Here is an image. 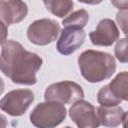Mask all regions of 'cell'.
Masks as SVG:
<instances>
[{
    "instance_id": "obj_14",
    "label": "cell",
    "mask_w": 128,
    "mask_h": 128,
    "mask_svg": "<svg viewBox=\"0 0 128 128\" xmlns=\"http://www.w3.org/2000/svg\"><path fill=\"white\" fill-rule=\"evenodd\" d=\"M89 20V14L85 9H79L77 11L72 12L62 20V24L64 27L66 26H77L80 28H84Z\"/></svg>"
},
{
    "instance_id": "obj_3",
    "label": "cell",
    "mask_w": 128,
    "mask_h": 128,
    "mask_svg": "<svg viewBox=\"0 0 128 128\" xmlns=\"http://www.w3.org/2000/svg\"><path fill=\"white\" fill-rule=\"evenodd\" d=\"M67 116L65 106L54 100L37 104L30 113V122L38 128H53L60 125Z\"/></svg>"
},
{
    "instance_id": "obj_7",
    "label": "cell",
    "mask_w": 128,
    "mask_h": 128,
    "mask_svg": "<svg viewBox=\"0 0 128 128\" xmlns=\"http://www.w3.org/2000/svg\"><path fill=\"white\" fill-rule=\"evenodd\" d=\"M84 98L82 87L73 81H60L50 84L44 93L45 100H54L62 104H72Z\"/></svg>"
},
{
    "instance_id": "obj_11",
    "label": "cell",
    "mask_w": 128,
    "mask_h": 128,
    "mask_svg": "<svg viewBox=\"0 0 128 128\" xmlns=\"http://www.w3.org/2000/svg\"><path fill=\"white\" fill-rule=\"evenodd\" d=\"M28 14V6L23 0H0V20L7 26L21 22Z\"/></svg>"
},
{
    "instance_id": "obj_16",
    "label": "cell",
    "mask_w": 128,
    "mask_h": 128,
    "mask_svg": "<svg viewBox=\"0 0 128 128\" xmlns=\"http://www.w3.org/2000/svg\"><path fill=\"white\" fill-rule=\"evenodd\" d=\"M116 20L120 25L123 33L127 34V10H120L116 14Z\"/></svg>"
},
{
    "instance_id": "obj_8",
    "label": "cell",
    "mask_w": 128,
    "mask_h": 128,
    "mask_svg": "<svg viewBox=\"0 0 128 128\" xmlns=\"http://www.w3.org/2000/svg\"><path fill=\"white\" fill-rule=\"evenodd\" d=\"M69 116L79 128H97L100 126L96 108L84 99L72 103L69 108Z\"/></svg>"
},
{
    "instance_id": "obj_21",
    "label": "cell",
    "mask_w": 128,
    "mask_h": 128,
    "mask_svg": "<svg viewBox=\"0 0 128 128\" xmlns=\"http://www.w3.org/2000/svg\"><path fill=\"white\" fill-rule=\"evenodd\" d=\"M4 90H5V84H4L3 79L0 77V95L4 92Z\"/></svg>"
},
{
    "instance_id": "obj_6",
    "label": "cell",
    "mask_w": 128,
    "mask_h": 128,
    "mask_svg": "<svg viewBox=\"0 0 128 128\" xmlns=\"http://www.w3.org/2000/svg\"><path fill=\"white\" fill-rule=\"evenodd\" d=\"M34 99V93L30 89L11 90L0 100V109L13 117L22 116L33 103Z\"/></svg>"
},
{
    "instance_id": "obj_18",
    "label": "cell",
    "mask_w": 128,
    "mask_h": 128,
    "mask_svg": "<svg viewBox=\"0 0 128 128\" xmlns=\"http://www.w3.org/2000/svg\"><path fill=\"white\" fill-rule=\"evenodd\" d=\"M112 5L119 10H127L128 9V0H110Z\"/></svg>"
},
{
    "instance_id": "obj_15",
    "label": "cell",
    "mask_w": 128,
    "mask_h": 128,
    "mask_svg": "<svg viewBox=\"0 0 128 128\" xmlns=\"http://www.w3.org/2000/svg\"><path fill=\"white\" fill-rule=\"evenodd\" d=\"M114 53L118 61L121 63L128 62V55H127V38H121L117 40V43L114 48Z\"/></svg>"
},
{
    "instance_id": "obj_1",
    "label": "cell",
    "mask_w": 128,
    "mask_h": 128,
    "mask_svg": "<svg viewBox=\"0 0 128 128\" xmlns=\"http://www.w3.org/2000/svg\"><path fill=\"white\" fill-rule=\"evenodd\" d=\"M43 64L42 58L15 40H7L0 53V70L19 85H34L37 82L36 74Z\"/></svg>"
},
{
    "instance_id": "obj_9",
    "label": "cell",
    "mask_w": 128,
    "mask_h": 128,
    "mask_svg": "<svg viewBox=\"0 0 128 128\" xmlns=\"http://www.w3.org/2000/svg\"><path fill=\"white\" fill-rule=\"evenodd\" d=\"M85 38L86 33L83 28L77 26H66L61 31L56 44V49L60 54L69 56L83 45Z\"/></svg>"
},
{
    "instance_id": "obj_19",
    "label": "cell",
    "mask_w": 128,
    "mask_h": 128,
    "mask_svg": "<svg viewBox=\"0 0 128 128\" xmlns=\"http://www.w3.org/2000/svg\"><path fill=\"white\" fill-rule=\"evenodd\" d=\"M78 1L81 3H84V4H88V5H98L103 0H78Z\"/></svg>"
},
{
    "instance_id": "obj_4",
    "label": "cell",
    "mask_w": 128,
    "mask_h": 128,
    "mask_svg": "<svg viewBox=\"0 0 128 128\" xmlns=\"http://www.w3.org/2000/svg\"><path fill=\"white\" fill-rule=\"evenodd\" d=\"M128 100V72L118 73L107 85L100 88L97 101L102 106H114Z\"/></svg>"
},
{
    "instance_id": "obj_5",
    "label": "cell",
    "mask_w": 128,
    "mask_h": 128,
    "mask_svg": "<svg viewBox=\"0 0 128 128\" xmlns=\"http://www.w3.org/2000/svg\"><path fill=\"white\" fill-rule=\"evenodd\" d=\"M61 31L60 25L53 19L42 18L32 22L27 28V38L38 46H46L54 42Z\"/></svg>"
},
{
    "instance_id": "obj_17",
    "label": "cell",
    "mask_w": 128,
    "mask_h": 128,
    "mask_svg": "<svg viewBox=\"0 0 128 128\" xmlns=\"http://www.w3.org/2000/svg\"><path fill=\"white\" fill-rule=\"evenodd\" d=\"M8 26L0 20V45H3L7 41V36H8Z\"/></svg>"
},
{
    "instance_id": "obj_13",
    "label": "cell",
    "mask_w": 128,
    "mask_h": 128,
    "mask_svg": "<svg viewBox=\"0 0 128 128\" xmlns=\"http://www.w3.org/2000/svg\"><path fill=\"white\" fill-rule=\"evenodd\" d=\"M46 9L59 18H65L68 16L74 7L73 0H43Z\"/></svg>"
},
{
    "instance_id": "obj_10",
    "label": "cell",
    "mask_w": 128,
    "mask_h": 128,
    "mask_svg": "<svg viewBox=\"0 0 128 128\" xmlns=\"http://www.w3.org/2000/svg\"><path fill=\"white\" fill-rule=\"evenodd\" d=\"M120 36L116 23L110 18H104L99 21L96 29L89 33V38L95 46H111Z\"/></svg>"
},
{
    "instance_id": "obj_20",
    "label": "cell",
    "mask_w": 128,
    "mask_h": 128,
    "mask_svg": "<svg viewBox=\"0 0 128 128\" xmlns=\"http://www.w3.org/2000/svg\"><path fill=\"white\" fill-rule=\"evenodd\" d=\"M7 126V119L4 115L0 114V128H4Z\"/></svg>"
},
{
    "instance_id": "obj_2",
    "label": "cell",
    "mask_w": 128,
    "mask_h": 128,
    "mask_svg": "<svg viewBox=\"0 0 128 128\" xmlns=\"http://www.w3.org/2000/svg\"><path fill=\"white\" fill-rule=\"evenodd\" d=\"M82 77L90 83H99L112 77L116 71L115 58L107 52L88 49L78 57Z\"/></svg>"
},
{
    "instance_id": "obj_12",
    "label": "cell",
    "mask_w": 128,
    "mask_h": 128,
    "mask_svg": "<svg viewBox=\"0 0 128 128\" xmlns=\"http://www.w3.org/2000/svg\"><path fill=\"white\" fill-rule=\"evenodd\" d=\"M97 117L100 125L106 127H116L123 123L125 126V121L127 119V112L118 105L114 106H102L100 105L96 109Z\"/></svg>"
}]
</instances>
